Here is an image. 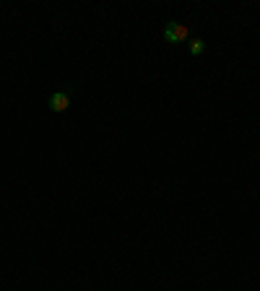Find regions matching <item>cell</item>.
<instances>
[{
  "label": "cell",
  "mask_w": 260,
  "mask_h": 291,
  "mask_svg": "<svg viewBox=\"0 0 260 291\" xmlns=\"http://www.w3.org/2000/svg\"><path fill=\"white\" fill-rule=\"evenodd\" d=\"M71 107V96H68V91H57L49 96V109L52 112H65V109Z\"/></svg>",
  "instance_id": "2"
},
{
  "label": "cell",
  "mask_w": 260,
  "mask_h": 291,
  "mask_svg": "<svg viewBox=\"0 0 260 291\" xmlns=\"http://www.w3.org/2000/svg\"><path fill=\"white\" fill-rule=\"evenodd\" d=\"M187 47H190V55H203V52H206V42H203V39H198V37H195Z\"/></svg>",
  "instance_id": "3"
},
{
  "label": "cell",
  "mask_w": 260,
  "mask_h": 291,
  "mask_svg": "<svg viewBox=\"0 0 260 291\" xmlns=\"http://www.w3.org/2000/svg\"><path fill=\"white\" fill-rule=\"evenodd\" d=\"M187 37H190L187 26H185V24H179V21H169V24L164 26V39H167L169 44H179V42H187Z\"/></svg>",
  "instance_id": "1"
}]
</instances>
